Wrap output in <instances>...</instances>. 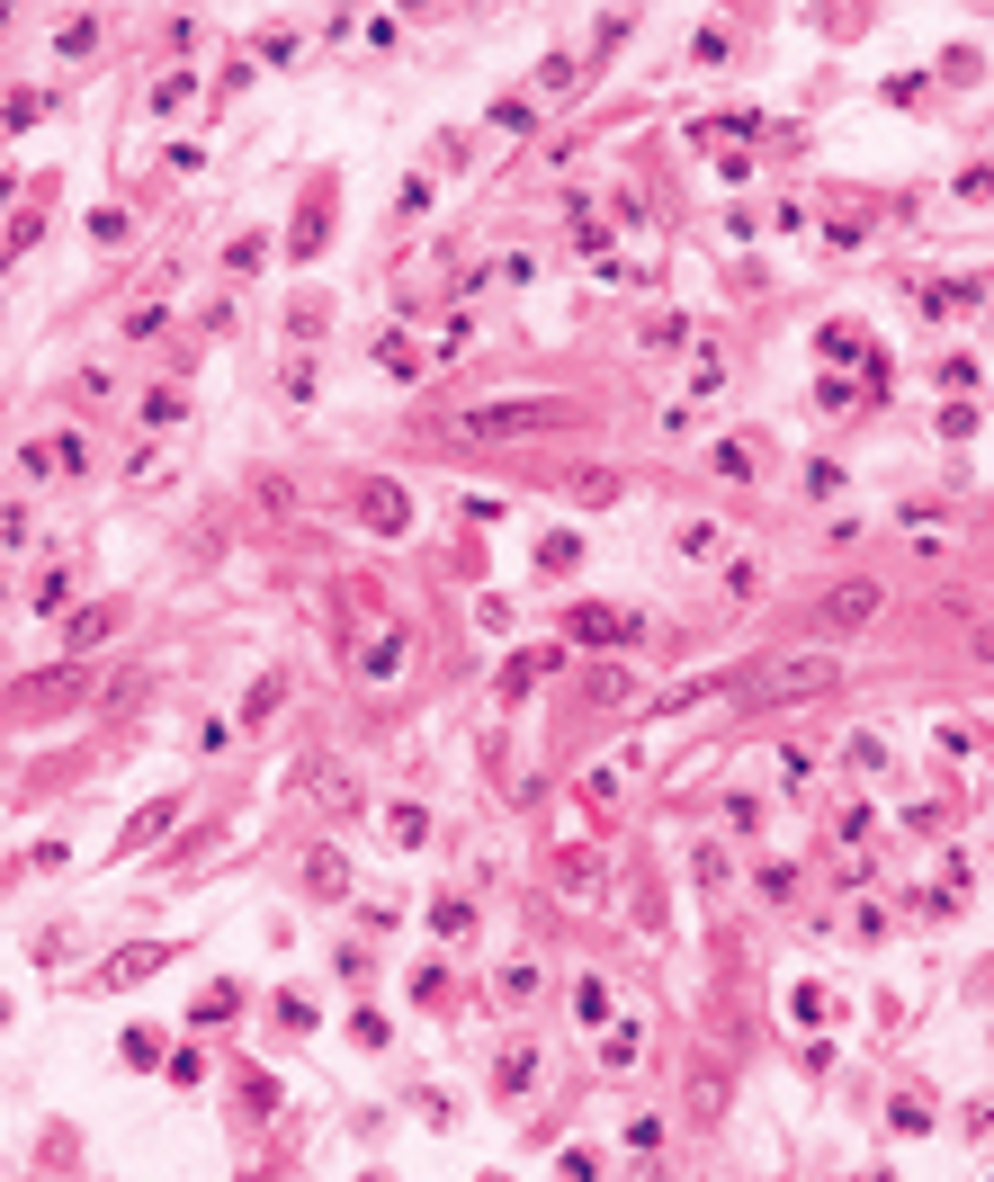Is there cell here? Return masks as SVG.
Listing matches in <instances>:
<instances>
[{
	"label": "cell",
	"instance_id": "6da1fadb",
	"mask_svg": "<svg viewBox=\"0 0 994 1182\" xmlns=\"http://www.w3.org/2000/svg\"><path fill=\"white\" fill-rule=\"evenodd\" d=\"M582 404L565 394H520V404H467V413H439L422 422L430 439H457V448H502V439H547V430H574Z\"/></svg>",
	"mask_w": 994,
	"mask_h": 1182
},
{
	"label": "cell",
	"instance_id": "7a4b0ae2",
	"mask_svg": "<svg viewBox=\"0 0 994 1182\" xmlns=\"http://www.w3.org/2000/svg\"><path fill=\"white\" fill-rule=\"evenodd\" d=\"M824 690H842V664H833V654H788V664H771V672L753 681V699H788V708H798V699H824Z\"/></svg>",
	"mask_w": 994,
	"mask_h": 1182
},
{
	"label": "cell",
	"instance_id": "3957f363",
	"mask_svg": "<svg viewBox=\"0 0 994 1182\" xmlns=\"http://www.w3.org/2000/svg\"><path fill=\"white\" fill-rule=\"evenodd\" d=\"M565 636H574V645H636L645 627H636V610H619V601H574V610H565Z\"/></svg>",
	"mask_w": 994,
	"mask_h": 1182
},
{
	"label": "cell",
	"instance_id": "277c9868",
	"mask_svg": "<svg viewBox=\"0 0 994 1182\" xmlns=\"http://www.w3.org/2000/svg\"><path fill=\"white\" fill-rule=\"evenodd\" d=\"M878 610H887V591H878L870 573H851V582H833L824 601H816V619H824V627H842V636H851V627H870Z\"/></svg>",
	"mask_w": 994,
	"mask_h": 1182
},
{
	"label": "cell",
	"instance_id": "5b68a950",
	"mask_svg": "<svg viewBox=\"0 0 994 1182\" xmlns=\"http://www.w3.org/2000/svg\"><path fill=\"white\" fill-rule=\"evenodd\" d=\"M359 519H368V529H376V538H394V529H404V519H413V502H404V484H385V475H376V484L359 493Z\"/></svg>",
	"mask_w": 994,
	"mask_h": 1182
},
{
	"label": "cell",
	"instance_id": "8992f818",
	"mask_svg": "<svg viewBox=\"0 0 994 1182\" xmlns=\"http://www.w3.org/2000/svg\"><path fill=\"white\" fill-rule=\"evenodd\" d=\"M323 233H331V188H314V197H305V216H296V233H287V260H314V251H323Z\"/></svg>",
	"mask_w": 994,
	"mask_h": 1182
},
{
	"label": "cell",
	"instance_id": "52a82bcc",
	"mask_svg": "<svg viewBox=\"0 0 994 1182\" xmlns=\"http://www.w3.org/2000/svg\"><path fill=\"white\" fill-rule=\"evenodd\" d=\"M556 493H574V502H619V475L610 467H565V475H547Z\"/></svg>",
	"mask_w": 994,
	"mask_h": 1182
},
{
	"label": "cell",
	"instance_id": "ba28073f",
	"mask_svg": "<svg viewBox=\"0 0 994 1182\" xmlns=\"http://www.w3.org/2000/svg\"><path fill=\"white\" fill-rule=\"evenodd\" d=\"M305 887H314V896H350V861H341V851H314V861H305Z\"/></svg>",
	"mask_w": 994,
	"mask_h": 1182
},
{
	"label": "cell",
	"instance_id": "9c48e42d",
	"mask_svg": "<svg viewBox=\"0 0 994 1182\" xmlns=\"http://www.w3.org/2000/svg\"><path fill=\"white\" fill-rule=\"evenodd\" d=\"M725 547H735V538L708 529V519H690V529H681V556H690V565H725Z\"/></svg>",
	"mask_w": 994,
	"mask_h": 1182
},
{
	"label": "cell",
	"instance_id": "30bf717a",
	"mask_svg": "<svg viewBox=\"0 0 994 1182\" xmlns=\"http://www.w3.org/2000/svg\"><path fill=\"white\" fill-rule=\"evenodd\" d=\"M574 565H582V538L574 529H547L538 538V573H574Z\"/></svg>",
	"mask_w": 994,
	"mask_h": 1182
},
{
	"label": "cell",
	"instance_id": "8fae6325",
	"mask_svg": "<svg viewBox=\"0 0 994 1182\" xmlns=\"http://www.w3.org/2000/svg\"><path fill=\"white\" fill-rule=\"evenodd\" d=\"M385 842H404V851H413V842H430V816H422L413 798H404V807H385Z\"/></svg>",
	"mask_w": 994,
	"mask_h": 1182
},
{
	"label": "cell",
	"instance_id": "7c38bea8",
	"mask_svg": "<svg viewBox=\"0 0 994 1182\" xmlns=\"http://www.w3.org/2000/svg\"><path fill=\"white\" fill-rule=\"evenodd\" d=\"M162 959H171V950H117L99 985H135V976H144V967H162Z\"/></svg>",
	"mask_w": 994,
	"mask_h": 1182
},
{
	"label": "cell",
	"instance_id": "4fadbf2b",
	"mask_svg": "<svg viewBox=\"0 0 994 1182\" xmlns=\"http://www.w3.org/2000/svg\"><path fill=\"white\" fill-rule=\"evenodd\" d=\"M753 467H762V457H753V439H717V475H735V484H753Z\"/></svg>",
	"mask_w": 994,
	"mask_h": 1182
},
{
	"label": "cell",
	"instance_id": "5bb4252c",
	"mask_svg": "<svg viewBox=\"0 0 994 1182\" xmlns=\"http://www.w3.org/2000/svg\"><path fill=\"white\" fill-rule=\"evenodd\" d=\"M179 413H188V394H179V385H153V394H144V422H153V430H171Z\"/></svg>",
	"mask_w": 994,
	"mask_h": 1182
},
{
	"label": "cell",
	"instance_id": "9a60e30c",
	"mask_svg": "<svg viewBox=\"0 0 994 1182\" xmlns=\"http://www.w3.org/2000/svg\"><path fill=\"white\" fill-rule=\"evenodd\" d=\"M636 1058H645V1030H636V1021L601 1039V1066H636Z\"/></svg>",
	"mask_w": 994,
	"mask_h": 1182
},
{
	"label": "cell",
	"instance_id": "2e32d148",
	"mask_svg": "<svg viewBox=\"0 0 994 1182\" xmlns=\"http://www.w3.org/2000/svg\"><path fill=\"white\" fill-rule=\"evenodd\" d=\"M376 368H385V376H422V350L385 332V341H376Z\"/></svg>",
	"mask_w": 994,
	"mask_h": 1182
},
{
	"label": "cell",
	"instance_id": "e0dca14e",
	"mask_svg": "<svg viewBox=\"0 0 994 1182\" xmlns=\"http://www.w3.org/2000/svg\"><path fill=\"white\" fill-rule=\"evenodd\" d=\"M528 1075H538V1058H528V1048H511V1058L493 1066V1093H528Z\"/></svg>",
	"mask_w": 994,
	"mask_h": 1182
},
{
	"label": "cell",
	"instance_id": "ac0fdd59",
	"mask_svg": "<svg viewBox=\"0 0 994 1182\" xmlns=\"http://www.w3.org/2000/svg\"><path fill=\"white\" fill-rule=\"evenodd\" d=\"M816 350H824L833 368H851V359H860V332H851V322H824V332H816Z\"/></svg>",
	"mask_w": 994,
	"mask_h": 1182
},
{
	"label": "cell",
	"instance_id": "d6986e66",
	"mask_svg": "<svg viewBox=\"0 0 994 1182\" xmlns=\"http://www.w3.org/2000/svg\"><path fill=\"white\" fill-rule=\"evenodd\" d=\"M117 1058H125V1066H162V1030H125Z\"/></svg>",
	"mask_w": 994,
	"mask_h": 1182
},
{
	"label": "cell",
	"instance_id": "ffe728a7",
	"mask_svg": "<svg viewBox=\"0 0 994 1182\" xmlns=\"http://www.w3.org/2000/svg\"><path fill=\"white\" fill-rule=\"evenodd\" d=\"M394 664H404V627H385V636H376V645H368V681H385V672H394Z\"/></svg>",
	"mask_w": 994,
	"mask_h": 1182
},
{
	"label": "cell",
	"instance_id": "44dd1931",
	"mask_svg": "<svg viewBox=\"0 0 994 1182\" xmlns=\"http://www.w3.org/2000/svg\"><path fill=\"white\" fill-rule=\"evenodd\" d=\"M565 887L574 896H601V861H591V851H565Z\"/></svg>",
	"mask_w": 994,
	"mask_h": 1182
},
{
	"label": "cell",
	"instance_id": "7402d4cb",
	"mask_svg": "<svg viewBox=\"0 0 994 1182\" xmlns=\"http://www.w3.org/2000/svg\"><path fill=\"white\" fill-rule=\"evenodd\" d=\"M90 45H99V19H63L54 28V54H90Z\"/></svg>",
	"mask_w": 994,
	"mask_h": 1182
},
{
	"label": "cell",
	"instance_id": "603a6c76",
	"mask_svg": "<svg viewBox=\"0 0 994 1182\" xmlns=\"http://www.w3.org/2000/svg\"><path fill=\"white\" fill-rule=\"evenodd\" d=\"M117 627V610H81V619H63V636H73V645H99Z\"/></svg>",
	"mask_w": 994,
	"mask_h": 1182
},
{
	"label": "cell",
	"instance_id": "cb8c5ba5",
	"mask_svg": "<svg viewBox=\"0 0 994 1182\" xmlns=\"http://www.w3.org/2000/svg\"><path fill=\"white\" fill-rule=\"evenodd\" d=\"M171 816H179V798H153V807H144V816H135V824H125V842H153V833H162V824H171Z\"/></svg>",
	"mask_w": 994,
	"mask_h": 1182
},
{
	"label": "cell",
	"instance_id": "d4e9b609",
	"mask_svg": "<svg viewBox=\"0 0 994 1182\" xmlns=\"http://www.w3.org/2000/svg\"><path fill=\"white\" fill-rule=\"evenodd\" d=\"M538 672H556V645H528V654H520V664H511V690H528V681H538Z\"/></svg>",
	"mask_w": 994,
	"mask_h": 1182
},
{
	"label": "cell",
	"instance_id": "484cf974",
	"mask_svg": "<svg viewBox=\"0 0 994 1182\" xmlns=\"http://www.w3.org/2000/svg\"><path fill=\"white\" fill-rule=\"evenodd\" d=\"M125 475H135V484H171V457H162V448H135V457H125Z\"/></svg>",
	"mask_w": 994,
	"mask_h": 1182
},
{
	"label": "cell",
	"instance_id": "4316f807",
	"mask_svg": "<svg viewBox=\"0 0 994 1182\" xmlns=\"http://www.w3.org/2000/svg\"><path fill=\"white\" fill-rule=\"evenodd\" d=\"M19 475H36V484H54V439H28V448H19Z\"/></svg>",
	"mask_w": 994,
	"mask_h": 1182
},
{
	"label": "cell",
	"instance_id": "83f0119b",
	"mask_svg": "<svg viewBox=\"0 0 994 1182\" xmlns=\"http://www.w3.org/2000/svg\"><path fill=\"white\" fill-rule=\"evenodd\" d=\"M842 762H851V770H887V744H878V735H851Z\"/></svg>",
	"mask_w": 994,
	"mask_h": 1182
},
{
	"label": "cell",
	"instance_id": "f1b7e54d",
	"mask_svg": "<svg viewBox=\"0 0 994 1182\" xmlns=\"http://www.w3.org/2000/svg\"><path fill=\"white\" fill-rule=\"evenodd\" d=\"M54 467H63V475H81V467H90V439H81V430H63V439H54Z\"/></svg>",
	"mask_w": 994,
	"mask_h": 1182
},
{
	"label": "cell",
	"instance_id": "f546056e",
	"mask_svg": "<svg viewBox=\"0 0 994 1182\" xmlns=\"http://www.w3.org/2000/svg\"><path fill=\"white\" fill-rule=\"evenodd\" d=\"M574 1013H582V1021H601V1013H610V985H601V976H582V985H574Z\"/></svg>",
	"mask_w": 994,
	"mask_h": 1182
},
{
	"label": "cell",
	"instance_id": "4dcf8cb0",
	"mask_svg": "<svg viewBox=\"0 0 994 1182\" xmlns=\"http://www.w3.org/2000/svg\"><path fill=\"white\" fill-rule=\"evenodd\" d=\"M493 125H502V135H528V125H538V108H528V99H502Z\"/></svg>",
	"mask_w": 994,
	"mask_h": 1182
},
{
	"label": "cell",
	"instance_id": "1f68e13d",
	"mask_svg": "<svg viewBox=\"0 0 994 1182\" xmlns=\"http://www.w3.org/2000/svg\"><path fill=\"white\" fill-rule=\"evenodd\" d=\"M905 538H914L922 556H932V547H941V519H932V511H905Z\"/></svg>",
	"mask_w": 994,
	"mask_h": 1182
},
{
	"label": "cell",
	"instance_id": "d6a6232c",
	"mask_svg": "<svg viewBox=\"0 0 994 1182\" xmlns=\"http://www.w3.org/2000/svg\"><path fill=\"white\" fill-rule=\"evenodd\" d=\"M807 493L824 502V493H842V467H833V457H816V467H807Z\"/></svg>",
	"mask_w": 994,
	"mask_h": 1182
},
{
	"label": "cell",
	"instance_id": "836d02e7",
	"mask_svg": "<svg viewBox=\"0 0 994 1182\" xmlns=\"http://www.w3.org/2000/svg\"><path fill=\"white\" fill-rule=\"evenodd\" d=\"M36 117H45V90H19V99H10V117H0V125H36Z\"/></svg>",
	"mask_w": 994,
	"mask_h": 1182
},
{
	"label": "cell",
	"instance_id": "e575fe53",
	"mask_svg": "<svg viewBox=\"0 0 994 1182\" xmlns=\"http://www.w3.org/2000/svg\"><path fill=\"white\" fill-rule=\"evenodd\" d=\"M350 1039L359 1048H385V1013H350Z\"/></svg>",
	"mask_w": 994,
	"mask_h": 1182
},
{
	"label": "cell",
	"instance_id": "d590c367",
	"mask_svg": "<svg viewBox=\"0 0 994 1182\" xmlns=\"http://www.w3.org/2000/svg\"><path fill=\"white\" fill-rule=\"evenodd\" d=\"M976 654H985V664H994V627H976Z\"/></svg>",
	"mask_w": 994,
	"mask_h": 1182
}]
</instances>
